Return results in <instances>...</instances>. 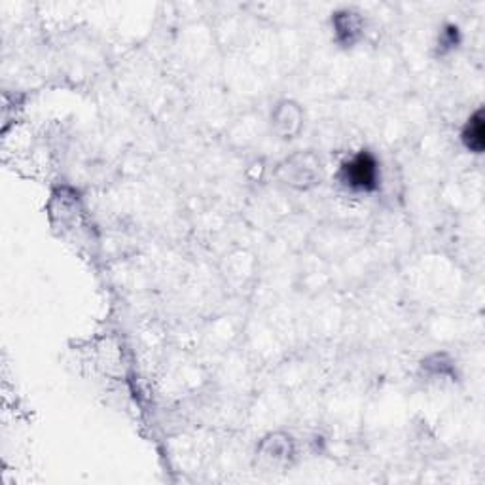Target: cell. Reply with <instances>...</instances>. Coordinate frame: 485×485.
Returning <instances> with one entry per match:
<instances>
[{"label":"cell","mask_w":485,"mask_h":485,"mask_svg":"<svg viewBox=\"0 0 485 485\" xmlns=\"http://www.w3.org/2000/svg\"><path fill=\"white\" fill-rule=\"evenodd\" d=\"M279 181L294 190H312L321 183V160L313 152H296L277 169Z\"/></svg>","instance_id":"2"},{"label":"cell","mask_w":485,"mask_h":485,"mask_svg":"<svg viewBox=\"0 0 485 485\" xmlns=\"http://www.w3.org/2000/svg\"><path fill=\"white\" fill-rule=\"evenodd\" d=\"M272 125L281 139H294L303 125L302 108L292 101H281L272 113Z\"/></svg>","instance_id":"5"},{"label":"cell","mask_w":485,"mask_h":485,"mask_svg":"<svg viewBox=\"0 0 485 485\" xmlns=\"http://www.w3.org/2000/svg\"><path fill=\"white\" fill-rule=\"evenodd\" d=\"M336 42L343 48H352L364 35V17L355 10H340L332 17Z\"/></svg>","instance_id":"4"},{"label":"cell","mask_w":485,"mask_h":485,"mask_svg":"<svg viewBox=\"0 0 485 485\" xmlns=\"http://www.w3.org/2000/svg\"><path fill=\"white\" fill-rule=\"evenodd\" d=\"M462 143H465L467 150L474 153H481L485 146V127H483V110L480 108L474 116L467 122L465 129H462Z\"/></svg>","instance_id":"6"},{"label":"cell","mask_w":485,"mask_h":485,"mask_svg":"<svg viewBox=\"0 0 485 485\" xmlns=\"http://www.w3.org/2000/svg\"><path fill=\"white\" fill-rule=\"evenodd\" d=\"M294 442L289 434L275 432L266 436L256 448V457L266 469H281L291 465L294 457Z\"/></svg>","instance_id":"3"},{"label":"cell","mask_w":485,"mask_h":485,"mask_svg":"<svg viewBox=\"0 0 485 485\" xmlns=\"http://www.w3.org/2000/svg\"><path fill=\"white\" fill-rule=\"evenodd\" d=\"M340 183L343 188L355 193H371L380 188L381 171L380 162L368 150L357 152L347 162L341 163Z\"/></svg>","instance_id":"1"}]
</instances>
